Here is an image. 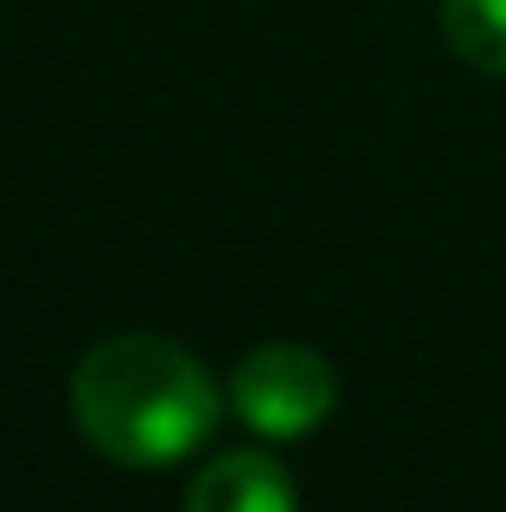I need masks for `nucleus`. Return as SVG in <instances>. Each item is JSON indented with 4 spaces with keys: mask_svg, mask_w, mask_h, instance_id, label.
I'll use <instances>...</instances> for the list:
<instances>
[{
    "mask_svg": "<svg viewBox=\"0 0 506 512\" xmlns=\"http://www.w3.org/2000/svg\"><path fill=\"white\" fill-rule=\"evenodd\" d=\"M72 423L114 465H179L221 423L215 376L161 334H114L72 370Z\"/></svg>",
    "mask_w": 506,
    "mask_h": 512,
    "instance_id": "f257e3e1",
    "label": "nucleus"
},
{
    "mask_svg": "<svg viewBox=\"0 0 506 512\" xmlns=\"http://www.w3.org/2000/svg\"><path fill=\"white\" fill-rule=\"evenodd\" d=\"M227 399H233V411L251 423L256 435L292 441V435H310L334 411L340 382H334V364L322 352L292 346V340H274V346L245 352V364L233 370Z\"/></svg>",
    "mask_w": 506,
    "mask_h": 512,
    "instance_id": "f03ea898",
    "label": "nucleus"
},
{
    "mask_svg": "<svg viewBox=\"0 0 506 512\" xmlns=\"http://www.w3.org/2000/svg\"><path fill=\"white\" fill-rule=\"evenodd\" d=\"M185 512H298V489L274 453L245 447L203 465V477L185 495Z\"/></svg>",
    "mask_w": 506,
    "mask_h": 512,
    "instance_id": "7ed1b4c3",
    "label": "nucleus"
},
{
    "mask_svg": "<svg viewBox=\"0 0 506 512\" xmlns=\"http://www.w3.org/2000/svg\"><path fill=\"white\" fill-rule=\"evenodd\" d=\"M441 30L465 66L506 72V0H441Z\"/></svg>",
    "mask_w": 506,
    "mask_h": 512,
    "instance_id": "20e7f679",
    "label": "nucleus"
}]
</instances>
